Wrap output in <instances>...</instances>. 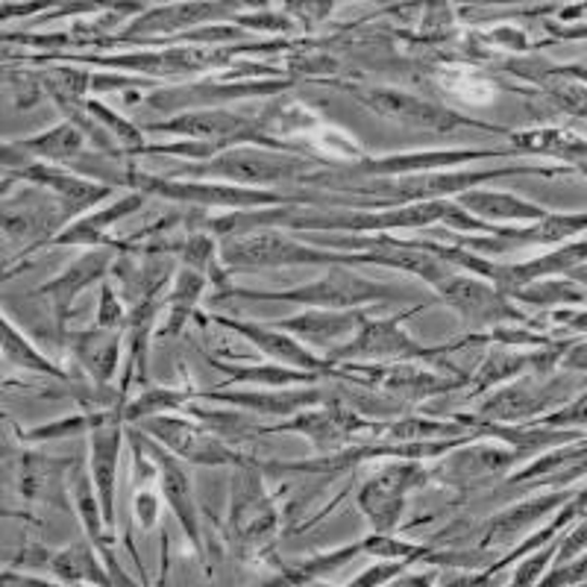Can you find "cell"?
Listing matches in <instances>:
<instances>
[{
	"label": "cell",
	"instance_id": "1",
	"mask_svg": "<svg viewBox=\"0 0 587 587\" xmlns=\"http://www.w3.org/2000/svg\"><path fill=\"white\" fill-rule=\"evenodd\" d=\"M224 261L235 268H279V265H332V261H353V256L320 253L285 239L279 232H253L239 235L224 247Z\"/></svg>",
	"mask_w": 587,
	"mask_h": 587
},
{
	"label": "cell",
	"instance_id": "2",
	"mask_svg": "<svg viewBox=\"0 0 587 587\" xmlns=\"http://www.w3.org/2000/svg\"><path fill=\"white\" fill-rule=\"evenodd\" d=\"M361 103H368L370 110L385 115L399 124H411L418 130H435V132H449L452 127H478L476 120H468L456 115V112L426 103V100L411 98L403 91H361Z\"/></svg>",
	"mask_w": 587,
	"mask_h": 587
},
{
	"label": "cell",
	"instance_id": "3",
	"mask_svg": "<svg viewBox=\"0 0 587 587\" xmlns=\"http://www.w3.org/2000/svg\"><path fill=\"white\" fill-rule=\"evenodd\" d=\"M303 170V162L282 153H265V150H232L218 159L197 168L194 174H215V177H229V180L244 182V186H265V182H279L285 177H294Z\"/></svg>",
	"mask_w": 587,
	"mask_h": 587
},
{
	"label": "cell",
	"instance_id": "4",
	"mask_svg": "<svg viewBox=\"0 0 587 587\" xmlns=\"http://www.w3.org/2000/svg\"><path fill=\"white\" fill-rule=\"evenodd\" d=\"M253 297L294 299V303H318V306L344 309V306H356V303L391 297V289L368 282V279L356 277V273H347V270H332L327 279H320L315 285H306V289L289 291V294H253Z\"/></svg>",
	"mask_w": 587,
	"mask_h": 587
},
{
	"label": "cell",
	"instance_id": "5",
	"mask_svg": "<svg viewBox=\"0 0 587 587\" xmlns=\"http://www.w3.org/2000/svg\"><path fill=\"white\" fill-rule=\"evenodd\" d=\"M141 189L162 194L170 200H191L203 206H235V209H250V206H273L279 203L277 194L256 189H229V186H197V182H165L136 177Z\"/></svg>",
	"mask_w": 587,
	"mask_h": 587
},
{
	"label": "cell",
	"instance_id": "6",
	"mask_svg": "<svg viewBox=\"0 0 587 587\" xmlns=\"http://www.w3.org/2000/svg\"><path fill=\"white\" fill-rule=\"evenodd\" d=\"M449 203L444 200H429V203H414L408 209L382 212V215H335V218H315V220H294V227H335V229H397V227H423L444 218Z\"/></svg>",
	"mask_w": 587,
	"mask_h": 587
},
{
	"label": "cell",
	"instance_id": "7",
	"mask_svg": "<svg viewBox=\"0 0 587 587\" xmlns=\"http://www.w3.org/2000/svg\"><path fill=\"white\" fill-rule=\"evenodd\" d=\"M523 170L538 168H508V170H482V174H435V177H408L399 182H382L368 191H379L385 197L399 200H420V197H441V194H461L476 182L494 180V177H506V174H523Z\"/></svg>",
	"mask_w": 587,
	"mask_h": 587
},
{
	"label": "cell",
	"instance_id": "8",
	"mask_svg": "<svg viewBox=\"0 0 587 587\" xmlns=\"http://www.w3.org/2000/svg\"><path fill=\"white\" fill-rule=\"evenodd\" d=\"M441 294L449 306H456L468 320H502V318H520L518 311L506 306V299L499 297L490 285H482L476 279L464 277H444L438 282Z\"/></svg>",
	"mask_w": 587,
	"mask_h": 587
},
{
	"label": "cell",
	"instance_id": "9",
	"mask_svg": "<svg viewBox=\"0 0 587 587\" xmlns=\"http://www.w3.org/2000/svg\"><path fill=\"white\" fill-rule=\"evenodd\" d=\"M159 132H177V136H189V139L206 141V144H220V141H239V139H259L247 120L232 115V112H191L182 118H174L168 124L156 127Z\"/></svg>",
	"mask_w": 587,
	"mask_h": 587
},
{
	"label": "cell",
	"instance_id": "10",
	"mask_svg": "<svg viewBox=\"0 0 587 587\" xmlns=\"http://www.w3.org/2000/svg\"><path fill=\"white\" fill-rule=\"evenodd\" d=\"M414 482V470L411 468H394L373 478L368 488L361 490V508L368 511V518L377 523L379 532H388L397 523L399 511H403V499L406 490Z\"/></svg>",
	"mask_w": 587,
	"mask_h": 587
},
{
	"label": "cell",
	"instance_id": "11",
	"mask_svg": "<svg viewBox=\"0 0 587 587\" xmlns=\"http://www.w3.org/2000/svg\"><path fill=\"white\" fill-rule=\"evenodd\" d=\"M148 429L162 444H168V449L191 458V461H197V464H218V461H227L229 458V452L220 447L218 441L209 438L203 429L191 426L186 420L153 418L148 420Z\"/></svg>",
	"mask_w": 587,
	"mask_h": 587
},
{
	"label": "cell",
	"instance_id": "12",
	"mask_svg": "<svg viewBox=\"0 0 587 587\" xmlns=\"http://www.w3.org/2000/svg\"><path fill=\"white\" fill-rule=\"evenodd\" d=\"M456 206L473 212L478 218L488 220H544L547 212L532 206L514 194H497V191H461Z\"/></svg>",
	"mask_w": 587,
	"mask_h": 587
},
{
	"label": "cell",
	"instance_id": "13",
	"mask_svg": "<svg viewBox=\"0 0 587 587\" xmlns=\"http://www.w3.org/2000/svg\"><path fill=\"white\" fill-rule=\"evenodd\" d=\"M414 353H420V349L399 332L394 320L391 323L388 320H382V323H368L365 320L359 339L341 349L339 359L341 356L344 359H349V356H370V359L373 356H414Z\"/></svg>",
	"mask_w": 587,
	"mask_h": 587
},
{
	"label": "cell",
	"instance_id": "14",
	"mask_svg": "<svg viewBox=\"0 0 587 587\" xmlns=\"http://www.w3.org/2000/svg\"><path fill=\"white\" fill-rule=\"evenodd\" d=\"M361 327H365V315H359V311H347V315L309 311V315H303V318L285 320V323H282V329H289V332L311 341V344H320V347H329V344H335V341Z\"/></svg>",
	"mask_w": 587,
	"mask_h": 587
},
{
	"label": "cell",
	"instance_id": "15",
	"mask_svg": "<svg viewBox=\"0 0 587 587\" xmlns=\"http://www.w3.org/2000/svg\"><path fill=\"white\" fill-rule=\"evenodd\" d=\"M120 432L118 429H100L91 435V470H94V482H98L100 508L106 514V523H112V482H115V456H118Z\"/></svg>",
	"mask_w": 587,
	"mask_h": 587
},
{
	"label": "cell",
	"instance_id": "16",
	"mask_svg": "<svg viewBox=\"0 0 587 587\" xmlns=\"http://www.w3.org/2000/svg\"><path fill=\"white\" fill-rule=\"evenodd\" d=\"M218 323L220 327H229L235 329V332H241L244 339H250L253 344H259L265 353H270V356L279 361H289V365H297V368H320V365H323V361L315 359L311 353H306V349L299 347L297 341L282 339L277 332H268V329L261 327H247V323H235V320L227 318H218Z\"/></svg>",
	"mask_w": 587,
	"mask_h": 587
},
{
	"label": "cell",
	"instance_id": "17",
	"mask_svg": "<svg viewBox=\"0 0 587 587\" xmlns=\"http://www.w3.org/2000/svg\"><path fill=\"white\" fill-rule=\"evenodd\" d=\"M478 156H497L494 150H444V153H420V156H394V159L365 162L361 168L370 174H403V170H423V168H447V165H461V162L478 159Z\"/></svg>",
	"mask_w": 587,
	"mask_h": 587
},
{
	"label": "cell",
	"instance_id": "18",
	"mask_svg": "<svg viewBox=\"0 0 587 587\" xmlns=\"http://www.w3.org/2000/svg\"><path fill=\"white\" fill-rule=\"evenodd\" d=\"M150 452H153L156 461H159L162 488H165V494H168L170 508L177 511V518L182 520V526L189 528L191 538L197 540V520H194V499H191L189 478H186V473H182L174 461H170V456H165V452H159V449H153V447H150Z\"/></svg>",
	"mask_w": 587,
	"mask_h": 587
},
{
	"label": "cell",
	"instance_id": "19",
	"mask_svg": "<svg viewBox=\"0 0 587 587\" xmlns=\"http://www.w3.org/2000/svg\"><path fill=\"white\" fill-rule=\"evenodd\" d=\"M24 177L33 182H41V186H50V189L60 191L62 197L77 203V206H89L94 200L110 194V189H103V186H91L80 177H71V174H62L56 168H48V165H33V168L24 170Z\"/></svg>",
	"mask_w": 587,
	"mask_h": 587
},
{
	"label": "cell",
	"instance_id": "20",
	"mask_svg": "<svg viewBox=\"0 0 587 587\" xmlns=\"http://www.w3.org/2000/svg\"><path fill=\"white\" fill-rule=\"evenodd\" d=\"M582 261H585V244H576V247L558 250V253H552V256L528 261V265H520V268H508L506 273H502V279L511 282V285H520V282H532V279L547 277V273L573 270L576 265L582 268Z\"/></svg>",
	"mask_w": 587,
	"mask_h": 587
},
{
	"label": "cell",
	"instance_id": "21",
	"mask_svg": "<svg viewBox=\"0 0 587 587\" xmlns=\"http://www.w3.org/2000/svg\"><path fill=\"white\" fill-rule=\"evenodd\" d=\"M547 399L540 397V394H532L526 388H506L499 391L497 397H490L485 406H482V418L490 420H520L528 418V414H535L540 411Z\"/></svg>",
	"mask_w": 587,
	"mask_h": 587
},
{
	"label": "cell",
	"instance_id": "22",
	"mask_svg": "<svg viewBox=\"0 0 587 587\" xmlns=\"http://www.w3.org/2000/svg\"><path fill=\"white\" fill-rule=\"evenodd\" d=\"M24 148L36 150L44 159L68 162L82 150V132L77 127H71V124H62V127L44 132L39 139L24 141Z\"/></svg>",
	"mask_w": 587,
	"mask_h": 587
},
{
	"label": "cell",
	"instance_id": "23",
	"mask_svg": "<svg viewBox=\"0 0 587 587\" xmlns=\"http://www.w3.org/2000/svg\"><path fill=\"white\" fill-rule=\"evenodd\" d=\"M80 356L82 361H86V368L94 373V379L106 382V379L112 377L115 365H118V341L98 335V332H89V335L80 341Z\"/></svg>",
	"mask_w": 587,
	"mask_h": 587
},
{
	"label": "cell",
	"instance_id": "24",
	"mask_svg": "<svg viewBox=\"0 0 587 587\" xmlns=\"http://www.w3.org/2000/svg\"><path fill=\"white\" fill-rule=\"evenodd\" d=\"M141 206V197H127V200H118L115 206H112L110 212H103V215H94V218L89 220H80L77 227L68 229L65 235H62V244H74V241H82V244H94V241H100V229L103 227H112L115 220L124 218V215H130V212H136Z\"/></svg>",
	"mask_w": 587,
	"mask_h": 587
},
{
	"label": "cell",
	"instance_id": "25",
	"mask_svg": "<svg viewBox=\"0 0 587 587\" xmlns=\"http://www.w3.org/2000/svg\"><path fill=\"white\" fill-rule=\"evenodd\" d=\"M585 229V218H544V224H535L532 229H497L499 241H558L564 235H573Z\"/></svg>",
	"mask_w": 587,
	"mask_h": 587
},
{
	"label": "cell",
	"instance_id": "26",
	"mask_svg": "<svg viewBox=\"0 0 587 587\" xmlns=\"http://www.w3.org/2000/svg\"><path fill=\"white\" fill-rule=\"evenodd\" d=\"M106 261L110 259H106L103 253H91V256H86L82 261H77V265H74L65 277H60L56 282H50L48 289H44V294H48V291H60L56 297H62V303H68L77 291L89 285L91 279H98L100 273H103Z\"/></svg>",
	"mask_w": 587,
	"mask_h": 587
},
{
	"label": "cell",
	"instance_id": "27",
	"mask_svg": "<svg viewBox=\"0 0 587 587\" xmlns=\"http://www.w3.org/2000/svg\"><path fill=\"white\" fill-rule=\"evenodd\" d=\"M218 399L227 403H239V406L256 408V411H273V414H285L299 406H309L318 399V394H218Z\"/></svg>",
	"mask_w": 587,
	"mask_h": 587
},
{
	"label": "cell",
	"instance_id": "28",
	"mask_svg": "<svg viewBox=\"0 0 587 587\" xmlns=\"http://www.w3.org/2000/svg\"><path fill=\"white\" fill-rule=\"evenodd\" d=\"M3 349H7V356H10L12 365H18V368L27 370H39V373H50V377H62L60 368H53L48 359H41L39 353L27 344V341L21 339L15 329H10V323H3Z\"/></svg>",
	"mask_w": 587,
	"mask_h": 587
},
{
	"label": "cell",
	"instance_id": "29",
	"mask_svg": "<svg viewBox=\"0 0 587 587\" xmlns=\"http://www.w3.org/2000/svg\"><path fill=\"white\" fill-rule=\"evenodd\" d=\"M561 499L564 497H547V499H538V502H532V506H518L514 511H508V514H502V518L494 523L490 538H506V535H514V532H520V528H526L532 520H538L544 511L556 508Z\"/></svg>",
	"mask_w": 587,
	"mask_h": 587
},
{
	"label": "cell",
	"instance_id": "30",
	"mask_svg": "<svg viewBox=\"0 0 587 587\" xmlns=\"http://www.w3.org/2000/svg\"><path fill=\"white\" fill-rule=\"evenodd\" d=\"M212 7H197V3H191V7H180V10H162L153 12L148 18H141L132 33H144V30H174V27H186L191 21L206 18L209 15Z\"/></svg>",
	"mask_w": 587,
	"mask_h": 587
},
{
	"label": "cell",
	"instance_id": "31",
	"mask_svg": "<svg viewBox=\"0 0 587 587\" xmlns=\"http://www.w3.org/2000/svg\"><path fill=\"white\" fill-rule=\"evenodd\" d=\"M56 573L62 578H68V582H77V578H91V582H98V585H106V576L100 573L98 564H94V558L86 547H74L68 552H62L56 558Z\"/></svg>",
	"mask_w": 587,
	"mask_h": 587
},
{
	"label": "cell",
	"instance_id": "32",
	"mask_svg": "<svg viewBox=\"0 0 587 587\" xmlns=\"http://www.w3.org/2000/svg\"><path fill=\"white\" fill-rule=\"evenodd\" d=\"M511 461V452L508 449H494V447H482L476 452H464V456H456V468L464 470V473H490V470L506 468Z\"/></svg>",
	"mask_w": 587,
	"mask_h": 587
},
{
	"label": "cell",
	"instance_id": "33",
	"mask_svg": "<svg viewBox=\"0 0 587 587\" xmlns=\"http://www.w3.org/2000/svg\"><path fill=\"white\" fill-rule=\"evenodd\" d=\"M514 297L528 299V303H558V299H567V303H582V289L567 285V282H547V285H528V289H518Z\"/></svg>",
	"mask_w": 587,
	"mask_h": 587
},
{
	"label": "cell",
	"instance_id": "34",
	"mask_svg": "<svg viewBox=\"0 0 587 587\" xmlns=\"http://www.w3.org/2000/svg\"><path fill=\"white\" fill-rule=\"evenodd\" d=\"M48 89L56 94V100H60L65 110H74L71 103L80 100L82 89H86V77L77 74V71H56L48 80Z\"/></svg>",
	"mask_w": 587,
	"mask_h": 587
},
{
	"label": "cell",
	"instance_id": "35",
	"mask_svg": "<svg viewBox=\"0 0 587 587\" xmlns=\"http://www.w3.org/2000/svg\"><path fill=\"white\" fill-rule=\"evenodd\" d=\"M224 370H232V377L244 379V382H270V385H282V382H299V379H309L303 377V373H289V370H235L232 365H218Z\"/></svg>",
	"mask_w": 587,
	"mask_h": 587
},
{
	"label": "cell",
	"instance_id": "36",
	"mask_svg": "<svg viewBox=\"0 0 587 587\" xmlns=\"http://www.w3.org/2000/svg\"><path fill=\"white\" fill-rule=\"evenodd\" d=\"M89 106H91V112H94V115H100V120H103V124H112V127H115V132H118L120 139H124V141H130L132 148H141L139 132L132 130L130 124H124V120H120L118 115H112V112L100 110V103H89Z\"/></svg>",
	"mask_w": 587,
	"mask_h": 587
},
{
	"label": "cell",
	"instance_id": "37",
	"mask_svg": "<svg viewBox=\"0 0 587 587\" xmlns=\"http://www.w3.org/2000/svg\"><path fill=\"white\" fill-rule=\"evenodd\" d=\"M168 403H180V397H174V394H165V391H156V397L153 394H144V397L132 406L130 418H141V414H148V411H162V408L168 406Z\"/></svg>",
	"mask_w": 587,
	"mask_h": 587
},
{
	"label": "cell",
	"instance_id": "38",
	"mask_svg": "<svg viewBox=\"0 0 587 587\" xmlns=\"http://www.w3.org/2000/svg\"><path fill=\"white\" fill-rule=\"evenodd\" d=\"M441 220H447L449 227H458V229H490V224H482L478 218H468V215L458 209V206H452V203H449Z\"/></svg>",
	"mask_w": 587,
	"mask_h": 587
},
{
	"label": "cell",
	"instance_id": "39",
	"mask_svg": "<svg viewBox=\"0 0 587 587\" xmlns=\"http://www.w3.org/2000/svg\"><path fill=\"white\" fill-rule=\"evenodd\" d=\"M365 549L377 552V556H411V552H418L414 547H406V544H394V540H382V538L368 540Z\"/></svg>",
	"mask_w": 587,
	"mask_h": 587
},
{
	"label": "cell",
	"instance_id": "40",
	"mask_svg": "<svg viewBox=\"0 0 587 587\" xmlns=\"http://www.w3.org/2000/svg\"><path fill=\"white\" fill-rule=\"evenodd\" d=\"M118 320H120V306L115 303V294L106 291V294H103V306H100V323H103V327H115Z\"/></svg>",
	"mask_w": 587,
	"mask_h": 587
},
{
	"label": "cell",
	"instance_id": "41",
	"mask_svg": "<svg viewBox=\"0 0 587 587\" xmlns=\"http://www.w3.org/2000/svg\"><path fill=\"white\" fill-rule=\"evenodd\" d=\"M80 511H82V518H86V523H89V532L98 538V511H94V502H91V494L89 490H82V497H80Z\"/></svg>",
	"mask_w": 587,
	"mask_h": 587
},
{
	"label": "cell",
	"instance_id": "42",
	"mask_svg": "<svg viewBox=\"0 0 587 587\" xmlns=\"http://www.w3.org/2000/svg\"><path fill=\"white\" fill-rule=\"evenodd\" d=\"M139 518L141 526H153V520H156V499L150 497V494L139 497Z\"/></svg>",
	"mask_w": 587,
	"mask_h": 587
}]
</instances>
